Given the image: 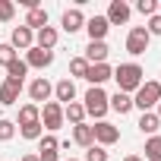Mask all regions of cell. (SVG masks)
<instances>
[{"mask_svg":"<svg viewBox=\"0 0 161 161\" xmlns=\"http://www.w3.org/2000/svg\"><path fill=\"white\" fill-rule=\"evenodd\" d=\"M73 142H76V145H82V148H92V145H95V130H92L89 123L73 126Z\"/></svg>","mask_w":161,"mask_h":161,"instance_id":"2e32d148","label":"cell"},{"mask_svg":"<svg viewBox=\"0 0 161 161\" xmlns=\"http://www.w3.org/2000/svg\"><path fill=\"white\" fill-rule=\"evenodd\" d=\"M145 158H148V161H161V136H148V142H145Z\"/></svg>","mask_w":161,"mask_h":161,"instance_id":"d4e9b609","label":"cell"},{"mask_svg":"<svg viewBox=\"0 0 161 161\" xmlns=\"http://www.w3.org/2000/svg\"><path fill=\"white\" fill-rule=\"evenodd\" d=\"M54 95H57V104H69V101H76V82L66 76V79H60V82L54 86Z\"/></svg>","mask_w":161,"mask_h":161,"instance_id":"4fadbf2b","label":"cell"},{"mask_svg":"<svg viewBox=\"0 0 161 161\" xmlns=\"http://www.w3.org/2000/svg\"><path fill=\"white\" fill-rule=\"evenodd\" d=\"M19 161H38V155H22Z\"/></svg>","mask_w":161,"mask_h":161,"instance_id":"e575fe53","label":"cell"},{"mask_svg":"<svg viewBox=\"0 0 161 161\" xmlns=\"http://www.w3.org/2000/svg\"><path fill=\"white\" fill-rule=\"evenodd\" d=\"M130 3H123V0H111V7H108V25H123V22H130Z\"/></svg>","mask_w":161,"mask_h":161,"instance_id":"52a82bcc","label":"cell"},{"mask_svg":"<svg viewBox=\"0 0 161 161\" xmlns=\"http://www.w3.org/2000/svg\"><path fill=\"white\" fill-rule=\"evenodd\" d=\"M69 73H73L76 79H86V73H89V60H86V57H73V60H69Z\"/></svg>","mask_w":161,"mask_h":161,"instance_id":"484cf974","label":"cell"},{"mask_svg":"<svg viewBox=\"0 0 161 161\" xmlns=\"http://www.w3.org/2000/svg\"><path fill=\"white\" fill-rule=\"evenodd\" d=\"M54 44H57V29H54V25H44V29L35 35V47H41V51H54Z\"/></svg>","mask_w":161,"mask_h":161,"instance_id":"ac0fdd59","label":"cell"},{"mask_svg":"<svg viewBox=\"0 0 161 161\" xmlns=\"http://www.w3.org/2000/svg\"><path fill=\"white\" fill-rule=\"evenodd\" d=\"M10 44H13V51H16V47H19V51H29V47H35V32L25 29V25H16L13 35H10Z\"/></svg>","mask_w":161,"mask_h":161,"instance_id":"9c48e42d","label":"cell"},{"mask_svg":"<svg viewBox=\"0 0 161 161\" xmlns=\"http://www.w3.org/2000/svg\"><path fill=\"white\" fill-rule=\"evenodd\" d=\"M19 133H22V139H41V136H44V126H41V120H38V123L19 126Z\"/></svg>","mask_w":161,"mask_h":161,"instance_id":"4316f807","label":"cell"},{"mask_svg":"<svg viewBox=\"0 0 161 161\" xmlns=\"http://www.w3.org/2000/svg\"><path fill=\"white\" fill-rule=\"evenodd\" d=\"M86 161H108V152H104L101 145H92V148L86 152Z\"/></svg>","mask_w":161,"mask_h":161,"instance_id":"d6a6232c","label":"cell"},{"mask_svg":"<svg viewBox=\"0 0 161 161\" xmlns=\"http://www.w3.org/2000/svg\"><path fill=\"white\" fill-rule=\"evenodd\" d=\"M29 95H32V101H35V104H47V98L54 95V86L47 82L44 76H38L35 82L29 86Z\"/></svg>","mask_w":161,"mask_h":161,"instance_id":"ba28073f","label":"cell"},{"mask_svg":"<svg viewBox=\"0 0 161 161\" xmlns=\"http://www.w3.org/2000/svg\"><path fill=\"white\" fill-rule=\"evenodd\" d=\"M158 101H161V86H158V82H142V86L136 89V98H133V108H139V111L145 114V111L158 108Z\"/></svg>","mask_w":161,"mask_h":161,"instance_id":"7a4b0ae2","label":"cell"},{"mask_svg":"<svg viewBox=\"0 0 161 161\" xmlns=\"http://www.w3.org/2000/svg\"><path fill=\"white\" fill-rule=\"evenodd\" d=\"M92 130H95V142H98L101 148H104V145H114V142L120 139V130H117L114 123H108V120H98Z\"/></svg>","mask_w":161,"mask_h":161,"instance_id":"8992f818","label":"cell"},{"mask_svg":"<svg viewBox=\"0 0 161 161\" xmlns=\"http://www.w3.org/2000/svg\"><path fill=\"white\" fill-rule=\"evenodd\" d=\"M16 60V51H13V44H0V66H10Z\"/></svg>","mask_w":161,"mask_h":161,"instance_id":"f546056e","label":"cell"},{"mask_svg":"<svg viewBox=\"0 0 161 161\" xmlns=\"http://www.w3.org/2000/svg\"><path fill=\"white\" fill-rule=\"evenodd\" d=\"M136 10H139L142 16H155V10H158V0H139V3H136Z\"/></svg>","mask_w":161,"mask_h":161,"instance_id":"1f68e13d","label":"cell"},{"mask_svg":"<svg viewBox=\"0 0 161 161\" xmlns=\"http://www.w3.org/2000/svg\"><path fill=\"white\" fill-rule=\"evenodd\" d=\"M25 73H29V66H25V60H19V57H16V60L7 66V79H10V82H16V86H22Z\"/></svg>","mask_w":161,"mask_h":161,"instance_id":"7402d4cb","label":"cell"},{"mask_svg":"<svg viewBox=\"0 0 161 161\" xmlns=\"http://www.w3.org/2000/svg\"><path fill=\"white\" fill-rule=\"evenodd\" d=\"M108 29H111V25H108V19H104V16H92V19L86 22V32H89V38H92V41H104Z\"/></svg>","mask_w":161,"mask_h":161,"instance_id":"9a60e30c","label":"cell"},{"mask_svg":"<svg viewBox=\"0 0 161 161\" xmlns=\"http://www.w3.org/2000/svg\"><path fill=\"white\" fill-rule=\"evenodd\" d=\"M66 161H76V158H66Z\"/></svg>","mask_w":161,"mask_h":161,"instance_id":"74e56055","label":"cell"},{"mask_svg":"<svg viewBox=\"0 0 161 161\" xmlns=\"http://www.w3.org/2000/svg\"><path fill=\"white\" fill-rule=\"evenodd\" d=\"M158 126H161V120H158L152 111H145V114L139 117V130H142L145 136H155V133H158Z\"/></svg>","mask_w":161,"mask_h":161,"instance_id":"cb8c5ba5","label":"cell"},{"mask_svg":"<svg viewBox=\"0 0 161 161\" xmlns=\"http://www.w3.org/2000/svg\"><path fill=\"white\" fill-rule=\"evenodd\" d=\"M148 41H152V35L145 32V25H133L130 35H126V51H130L133 57H139V54L148 51Z\"/></svg>","mask_w":161,"mask_h":161,"instance_id":"277c9868","label":"cell"},{"mask_svg":"<svg viewBox=\"0 0 161 161\" xmlns=\"http://www.w3.org/2000/svg\"><path fill=\"white\" fill-rule=\"evenodd\" d=\"M19 92H22V86H16V82H10V79H7V82L3 86H0V104H16L19 101Z\"/></svg>","mask_w":161,"mask_h":161,"instance_id":"ffe728a7","label":"cell"},{"mask_svg":"<svg viewBox=\"0 0 161 161\" xmlns=\"http://www.w3.org/2000/svg\"><path fill=\"white\" fill-rule=\"evenodd\" d=\"M158 7H161V3H158Z\"/></svg>","mask_w":161,"mask_h":161,"instance_id":"ab89813d","label":"cell"},{"mask_svg":"<svg viewBox=\"0 0 161 161\" xmlns=\"http://www.w3.org/2000/svg\"><path fill=\"white\" fill-rule=\"evenodd\" d=\"M60 148V139L57 136H41L38 139V152H57Z\"/></svg>","mask_w":161,"mask_h":161,"instance_id":"f1b7e54d","label":"cell"},{"mask_svg":"<svg viewBox=\"0 0 161 161\" xmlns=\"http://www.w3.org/2000/svg\"><path fill=\"white\" fill-rule=\"evenodd\" d=\"M82 108H86V114H92L95 120H101L111 108H108V95H104V89H98V86H92L89 92H86V98H82Z\"/></svg>","mask_w":161,"mask_h":161,"instance_id":"3957f363","label":"cell"},{"mask_svg":"<svg viewBox=\"0 0 161 161\" xmlns=\"http://www.w3.org/2000/svg\"><path fill=\"white\" fill-rule=\"evenodd\" d=\"M60 25H63V32H79V29H86V16H82V10L79 7H73V10H66L63 13V19H60Z\"/></svg>","mask_w":161,"mask_h":161,"instance_id":"8fae6325","label":"cell"},{"mask_svg":"<svg viewBox=\"0 0 161 161\" xmlns=\"http://www.w3.org/2000/svg\"><path fill=\"white\" fill-rule=\"evenodd\" d=\"M63 120H69L73 126L86 123V108L79 104V101H69V104H63Z\"/></svg>","mask_w":161,"mask_h":161,"instance_id":"d6986e66","label":"cell"},{"mask_svg":"<svg viewBox=\"0 0 161 161\" xmlns=\"http://www.w3.org/2000/svg\"><path fill=\"white\" fill-rule=\"evenodd\" d=\"M108 108H111V111H117V114L123 117V114H130V111H133V98H130V95H123V92H117L114 98H108Z\"/></svg>","mask_w":161,"mask_h":161,"instance_id":"44dd1931","label":"cell"},{"mask_svg":"<svg viewBox=\"0 0 161 161\" xmlns=\"http://www.w3.org/2000/svg\"><path fill=\"white\" fill-rule=\"evenodd\" d=\"M123 161H142V158H139V155H130V158H123Z\"/></svg>","mask_w":161,"mask_h":161,"instance_id":"d590c367","label":"cell"},{"mask_svg":"<svg viewBox=\"0 0 161 161\" xmlns=\"http://www.w3.org/2000/svg\"><path fill=\"white\" fill-rule=\"evenodd\" d=\"M16 136V123H10V120H0V142H10Z\"/></svg>","mask_w":161,"mask_h":161,"instance_id":"4dcf8cb0","label":"cell"},{"mask_svg":"<svg viewBox=\"0 0 161 161\" xmlns=\"http://www.w3.org/2000/svg\"><path fill=\"white\" fill-rule=\"evenodd\" d=\"M108 54H111V47H108L104 41H89V47H86V60H89V66H95V63H108Z\"/></svg>","mask_w":161,"mask_h":161,"instance_id":"7c38bea8","label":"cell"},{"mask_svg":"<svg viewBox=\"0 0 161 161\" xmlns=\"http://www.w3.org/2000/svg\"><path fill=\"white\" fill-rule=\"evenodd\" d=\"M155 117H158V120H161V101H158V111H155Z\"/></svg>","mask_w":161,"mask_h":161,"instance_id":"8d00e7d4","label":"cell"},{"mask_svg":"<svg viewBox=\"0 0 161 161\" xmlns=\"http://www.w3.org/2000/svg\"><path fill=\"white\" fill-rule=\"evenodd\" d=\"M142 76H145V73H142L139 63H120L111 79H117V92L130 95V92H136V89L142 86Z\"/></svg>","mask_w":161,"mask_h":161,"instance_id":"6da1fadb","label":"cell"},{"mask_svg":"<svg viewBox=\"0 0 161 161\" xmlns=\"http://www.w3.org/2000/svg\"><path fill=\"white\" fill-rule=\"evenodd\" d=\"M158 86H161V79H158Z\"/></svg>","mask_w":161,"mask_h":161,"instance_id":"f35d334b","label":"cell"},{"mask_svg":"<svg viewBox=\"0 0 161 161\" xmlns=\"http://www.w3.org/2000/svg\"><path fill=\"white\" fill-rule=\"evenodd\" d=\"M41 126L44 130H60L63 126V104H57V101H47L44 108H41Z\"/></svg>","mask_w":161,"mask_h":161,"instance_id":"5b68a950","label":"cell"},{"mask_svg":"<svg viewBox=\"0 0 161 161\" xmlns=\"http://www.w3.org/2000/svg\"><path fill=\"white\" fill-rule=\"evenodd\" d=\"M16 16V3L13 0H0V22H10Z\"/></svg>","mask_w":161,"mask_h":161,"instance_id":"83f0119b","label":"cell"},{"mask_svg":"<svg viewBox=\"0 0 161 161\" xmlns=\"http://www.w3.org/2000/svg\"><path fill=\"white\" fill-rule=\"evenodd\" d=\"M145 32H148V35H161V16H158V13H155V16H148Z\"/></svg>","mask_w":161,"mask_h":161,"instance_id":"836d02e7","label":"cell"},{"mask_svg":"<svg viewBox=\"0 0 161 161\" xmlns=\"http://www.w3.org/2000/svg\"><path fill=\"white\" fill-rule=\"evenodd\" d=\"M54 63V51H41V47H29L25 51V66H35V69H44Z\"/></svg>","mask_w":161,"mask_h":161,"instance_id":"30bf717a","label":"cell"},{"mask_svg":"<svg viewBox=\"0 0 161 161\" xmlns=\"http://www.w3.org/2000/svg\"><path fill=\"white\" fill-rule=\"evenodd\" d=\"M22 25H25V29H32V32H41V29L47 25V10H44V7H38V10H29Z\"/></svg>","mask_w":161,"mask_h":161,"instance_id":"e0dca14e","label":"cell"},{"mask_svg":"<svg viewBox=\"0 0 161 161\" xmlns=\"http://www.w3.org/2000/svg\"><path fill=\"white\" fill-rule=\"evenodd\" d=\"M41 120V108L38 104H22L19 108V126H29V123H38Z\"/></svg>","mask_w":161,"mask_h":161,"instance_id":"603a6c76","label":"cell"},{"mask_svg":"<svg viewBox=\"0 0 161 161\" xmlns=\"http://www.w3.org/2000/svg\"><path fill=\"white\" fill-rule=\"evenodd\" d=\"M111 76H114V69H111L108 63H95V66H89V73H86V79H89L92 86H98V89L108 82Z\"/></svg>","mask_w":161,"mask_h":161,"instance_id":"5bb4252c","label":"cell"}]
</instances>
